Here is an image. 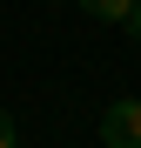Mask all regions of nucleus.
<instances>
[{
    "label": "nucleus",
    "instance_id": "2",
    "mask_svg": "<svg viewBox=\"0 0 141 148\" xmlns=\"http://www.w3.org/2000/svg\"><path fill=\"white\" fill-rule=\"evenodd\" d=\"M81 7H87L94 20H128V14H134V0H81Z\"/></svg>",
    "mask_w": 141,
    "mask_h": 148
},
{
    "label": "nucleus",
    "instance_id": "3",
    "mask_svg": "<svg viewBox=\"0 0 141 148\" xmlns=\"http://www.w3.org/2000/svg\"><path fill=\"white\" fill-rule=\"evenodd\" d=\"M14 141H20V135H14V121L0 114V148H14Z\"/></svg>",
    "mask_w": 141,
    "mask_h": 148
},
{
    "label": "nucleus",
    "instance_id": "4",
    "mask_svg": "<svg viewBox=\"0 0 141 148\" xmlns=\"http://www.w3.org/2000/svg\"><path fill=\"white\" fill-rule=\"evenodd\" d=\"M121 27H128V34H134V40H141V7H134V14H128V20H121Z\"/></svg>",
    "mask_w": 141,
    "mask_h": 148
},
{
    "label": "nucleus",
    "instance_id": "1",
    "mask_svg": "<svg viewBox=\"0 0 141 148\" xmlns=\"http://www.w3.org/2000/svg\"><path fill=\"white\" fill-rule=\"evenodd\" d=\"M101 141H108V148H141V101H108Z\"/></svg>",
    "mask_w": 141,
    "mask_h": 148
}]
</instances>
